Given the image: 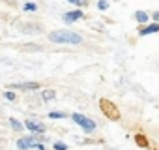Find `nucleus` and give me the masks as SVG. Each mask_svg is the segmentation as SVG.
<instances>
[{
  "label": "nucleus",
  "mask_w": 159,
  "mask_h": 150,
  "mask_svg": "<svg viewBox=\"0 0 159 150\" xmlns=\"http://www.w3.org/2000/svg\"><path fill=\"white\" fill-rule=\"evenodd\" d=\"M152 17H153V21H155V23H159V12H155Z\"/></svg>",
  "instance_id": "19"
},
{
  "label": "nucleus",
  "mask_w": 159,
  "mask_h": 150,
  "mask_svg": "<svg viewBox=\"0 0 159 150\" xmlns=\"http://www.w3.org/2000/svg\"><path fill=\"white\" fill-rule=\"evenodd\" d=\"M10 88H17V90H38L39 83H36V81H30V83H13V85H10Z\"/></svg>",
  "instance_id": "6"
},
{
  "label": "nucleus",
  "mask_w": 159,
  "mask_h": 150,
  "mask_svg": "<svg viewBox=\"0 0 159 150\" xmlns=\"http://www.w3.org/2000/svg\"><path fill=\"white\" fill-rule=\"evenodd\" d=\"M10 124H11V128H13L15 131H21V129L25 128V124H21L17 118H10Z\"/></svg>",
  "instance_id": "12"
},
{
  "label": "nucleus",
  "mask_w": 159,
  "mask_h": 150,
  "mask_svg": "<svg viewBox=\"0 0 159 150\" xmlns=\"http://www.w3.org/2000/svg\"><path fill=\"white\" fill-rule=\"evenodd\" d=\"M133 137H135V144H137L139 148H148L150 143H148V137H146L144 133H135Z\"/></svg>",
  "instance_id": "9"
},
{
  "label": "nucleus",
  "mask_w": 159,
  "mask_h": 150,
  "mask_svg": "<svg viewBox=\"0 0 159 150\" xmlns=\"http://www.w3.org/2000/svg\"><path fill=\"white\" fill-rule=\"evenodd\" d=\"M38 8H36V4H32V2H28V4H25V12H36Z\"/></svg>",
  "instance_id": "16"
},
{
  "label": "nucleus",
  "mask_w": 159,
  "mask_h": 150,
  "mask_svg": "<svg viewBox=\"0 0 159 150\" xmlns=\"http://www.w3.org/2000/svg\"><path fill=\"white\" fill-rule=\"evenodd\" d=\"M66 116H67V115H66V113H60V111H51V113H49V118H52V120H54V118H66Z\"/></svg>",
  "instance_id": "13"
},
{
  "label": "nucleus",
  "mask_w": 159,
  "mask_h": 150,
  "mask_svg": "<svg viewBox=\"0 0 159 150\" xmlns=\"http://www.w3.org/2000/svg\"><path fill=\"white\" fill-rule=\"evenodd\" d=\"M71 4H75V6H83L84 4V0H69Z\"/></svg>",
  "instance_id": "18"
},
{
  "label": "nucleus",
  "mask_w": 159,
  "mask_h": 150,
  "mask_svg": "<svg viewBox=\"0 0 159 150\" xmlns=\"http://www.w3.org/2000/svg\"><path fill=\"white\" fill-rule=\"evenodd\" d=\"M99 109H101V113H103L109 120L118 122V120L122 118V113H120L118 105H114V103H112L111 100H107V98H101V100H99Z\"/></svg>",
  "instance_id": "2"
},
{
  "label": "nucleus",
  "mask_w": 159,
  "mask_h": 150,
  "mask_svg": "<svg viewBox=\"0 0 159 150\" xmlns=\"http://www.w3.org/2000/svg\"><path fill=\"white\" fill-rule=\"evenodd\" d=\"M41 143V137L38 133H34L32 137H23L17 141V148L19 150H30V148H36L38 144Z\"/></svg>",
  "instance_id": "4"
},
{
  "label": "nucleus",
  "mask_w": 159,
  "mask_h": 150,
  "mask_svg": "<svg viewBox=\"0 0 159 150\" xmlns=\"http://www.w3.org/2000/svg\"><path fill=\"white\" fill-rule=\"evenodd\" d=\"M52 148H54V150H67V144L62 143V141H54V143H52Z\"/></svg>",
  "instance_id": "14"
},
{
  "label": "nucleus",
  "mask_w": 159,
  "mask_h": 150,
  "mask_svg": "<svg viewBox=\"0 0 159 150\" xmlns=\"http://www.w3.org/2000/svg\"><path fill=\"white\" fill-rule=\"evenodd\" d=\"M4 98H6V100H10V101H13V100H15V94H13V92H6V94H4Z\"/></svg>",
  "instance_id": "17"
},
{
  "label": "nucleus",
  "mask_w": 159,
  "mask_h": 150,
  "mask_svg": "<svg viewBox=\"0 0 159 150\" xmlns=\"http://www.w3.org/2000/svg\"><path fill=\"white\" fill-rule=\"evenodd\" d=\"M54 96H56V92L54 90H43L41 92V98H43V101H51V100H54Z\"/></svg>",
  "instance_id": "11"
},
{
  "label": "nucleus",
  "mask_w": 159,
  "mask_h": 150,
  "mask_svg": "<svg viewBox=\"0 0 159 150\" xmlns=\"http://www.w3.org/2000/svg\"><path fill=\"white\" fill-rule=\"evenodd\" d=\"M155 32H159V23H153V25H142L140 28H139V36H150V34H155Z\"/></svg>",
  "instance_id": "8"
},
{
  "label": "nucleus",
  "mask_w": 159,
  "mask_h": 150,
  "mask_svg": "<svg viewBox=\"0 0 159 150\" xmlns=\"http://www.w3.org/2000/svg\"><path fill=\"white\" fill-rule=\"evenodd\" d=\"M135 19H137L140 25H144V23H148V13H144L142 10H139V12H135Z\"/></svg>",
  "instance_id": "10"
},
{
  "label": "nucleus",
  "mask_w": 159,
  "mask_h": 150,
  "mask_svg": "<svg viewBox=\"0 0 159 150\" xmlns=\"http://www.w3.org/2000/svg\"><path fill=\"white\" fill-rule=\"evenodd\" d=\"M25 128L30 129L32 133H38V135H39V133H45V129H47L45 124H43V122H38V120H26V122H25Z\"/></svg>",
  "instance_id": "5"
},
{
  "label": "nucleus",
  "mask_w": 159,
  "mask_h": 150,
  "mask_svg": "<svg viewBox=\"0 0 159 150\" xmlns=\"http://www.w3.org/2000/svg\"><path fill=\"white\" fill-rule=\"evenodd\" d=\"M71 118H73V122H75L77 126H81V128L84 129V133H92V131L96 129V122H94L92 118H88V116L81 115V113H73V115H71Z\"/></svg>",
  "instance_id": "3"
},
{
  "label": "nucleus",
  "mask_w": 159,
  "mask_h": 150,
  "mask_svg": "<svg viewBox=\"0 0 159 150\" xmlns=\"http://www.w3.org/2000/svg\"><path fill=\"white\" fill-rule=\"evenodd\" d=\"M98 8H99L101 12H105V10H109V2H107V0H99V2H98Z\"/></svg>",
  "instance_id": "15"
},
{
  "label": "nucleus",
  "mask_w": 159,
  "mask_h": 150,
  "mask_svg": "<svg viewBox=\"0 0 159 150\" xmlns=\"http://www.w3.org/2000/svg\"><path fill=\"white\" fill-rule=\"evenodd\" d=\"M64 23H67V25H71V23H75V21H79V19H83V12L81 10H73V12H67V13H64Z\"/></svg>",
  "instance_id": "7"
},
{
  "label": "nucleus",
  "mask_w": 159,
  "mask_h": 150,
  "mask_svg": "<svg viewBox=\"0 0 159 150\" xmlns=\"http://www.w3.org/2000/svg\"><path fill=\"white\" fill-rule=\"evenodd\" d=\"M36 150H45V146H43V144H41V143H39V144H38V146H36Z\"/></svg>",
  "instance_id": "20"
},
{
  "label": "nucleus",
  "mask_w": 159,
  "mask_h": 150,
  "mask_svg": "<svg viewBox=\"0 0 159 150\" xmlns=\"http://www.w3.org/2000/svg\"><path fill=\"white\" fill-rule=\"evenodd\" d=\"M49 40L54 43H67V45H79L83 43V36L73 30H54L49 34Z\"/></svg>",
  "instance_id": "1"
}]
</instances>
